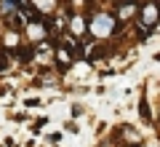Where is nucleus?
Returning a JSON list of instances; mask_svg holds the SVG:
<instances>
[{"label": "nucleus", "instance_id": "f257e3e1", "mask_svg": "<svg viewBox=\"0 0 160 147\" xmlns=\"http://www.w3.org/2000/svg\"><path fill=\"white\" fill-rule=\"evenodd\" d=\"M115 29H118V19H115L112 13H107V11L93 13L91 22H88V32H91L93 38H99V40H107Z\"/></svg>", "mask_w": 160, "mask_h": 147}, {"label": "nucleus", "instance_id": "f03ea898", "mask_svg": "<svg viewBox=\"0 0 160 147\" xmlns=\"http://www.w3.org/2000/svg\"><path fill=\"white\" fill-rule=\"evenodd\" d=\"M139 27H142V32L147 35L149 29H155L160 24V6H158V0H147L144 6H139Z\"/></svg>", "mask_w": 160, "mask_h": 147}, {"label": "nucleus", "instance_id": "7ed1b4c3", "mask_svg": "<svg viewBox=\"0 0 160 147\" xmlns=\"http://www.w3.org/2000/svg\"><path fill=\"white\" fill-rule=\"evenodd\" d=\"M136 13H139V6H136V3H133V0H123V3H120V8H118V16H115V19L126 24V22H131Z\"/></svg>", "mask_w": 160, "mask_h": 147}, {"label": "nucleus", "instance_id": "20e7f679", "mask_svg": "<svg viewBox=\"0 0 160 147\" xmlns=\"http://www.w3.org/2000/svg\"><path fill=\"white\" fill-rule=\"evenodd\" d=\"M67 29L72 32V38H83V35L88 32V22H86V16H80V13L69 16V24H67Z\"/></svg>", "mask_w": 160, "mask_h": 147}, {"label": "nucleus", "instance_id": "39448f33", "mask_svg": "<svg viewBox=\"0 0 160 147\" xmlns=\"http://www.w3.org/2000/svg\"><path fill=\"white\" fill-rule=\"evenodd\" d=\"M53 56H56V64H59L62 70L72 67V56H75V54L69 51L67 45H56V54H53Z\"/></svg>", "mask_w": 160, "mask_h": 147}, {"label": "nucleus", "instance_id": "423d86ee", "mask_svg": "<svg viewBox=\"0 0 160 147\" xmlns=\"http://www.w3.org/2000/svg\"><path fill=\"white\" fill-rule=\"evenodd\" d=\"M24 29H27L29 40H43V38H46V27H43L40 22H27V24H24Z\"/></svg>", "mask_w": 160, "mask_h": 147}, {"label": "nucleus", "instance_id": "0eeeda50", "mask_svg": "<svg viewBox=\"0 0 160 147\" xmlns=\"http://www.w3.org/2000/svg\"><path fill=\"white\" fill-rule=\"evenodd\" d=\"M3 45H6V48H19V32H16V29L8 27L6 38H3Z\"/></svg>", "mask_w": 160, "mask_h": 147}, {"label": "nucleus", "instance_id": "6e6552de", "mask_svg": "<svg viewBox=\"0 0 160 147\" xmlns=\"http://www.w3.org/2000/svg\"><path fill=\"white\" fill-rule=\"evenodd\" d=\"M139 113H142V118H144V120H149V118H152V113H149V104H147V99H142V104H139Z\"/></svg>", "mask_w": 160, "mask_h": 147}, {"label": "nucleus", "instance_id": "1a4fd4ad", "mask_svg": "<svg viewBox=\"0 0 160 147\" xmlns=\"http://www.w3.org/2000/svg\"><path fill=\"white\" fill-rule=\"evenodd\" d=\"M6 64H8V59L3 56V54H0V70H6Z\"/></svg>", "mask_w": 160, "mask_h": 147}]
</instances>
